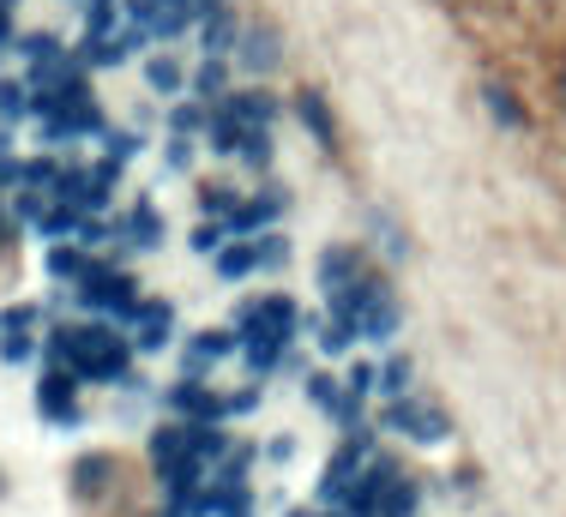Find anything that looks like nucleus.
<instances>
[{"instance_id": "1", "label": "nucleus", "mask_w": 566, "mask_h": 517, "mask_svg": "<svg viewBox=\"0 0 566 517\" xmlns=\"http://www.w3.org/2000/svg\"><path fill=\"white\" fill-rule=\"evenodd\" d=\"M73 494H79L85 517H133L139 512V463L97 451L73 470Z\"/></svg>"}, {"instance_id": "2", "label": "nucleus", "mask_w": 566, "mask_h": 517, "mask_svg": "<svg viewBox=\"0 0 566 517\" xmlns=\"http://www.w3.org/2000/svg\"><path fill=\"white\" fill-rule=\"evenodd\" d=\"M55 349H61V355H73L79 367L121 373V349L109 343V331H55Z\"/></svg>"}, {"instance_id": "3", "label": "nucleus", "mask_w": 566, "mask_h": 517, "mask_svg": "<svg viewBox=\"0 0 566 517\" xmlns=\"http://www.w3.org/2000/svg\"><path fill=\"white\" fill-rule=\"evenodd\" d=\"M85 301H97V307H115V314H133V295H127V277H115V271H102V277H91L85 271Z\"/></svg>"}, {"instance_id": "4", "label": "nucleus", "mask_w": 566, "mask_h": 517, "mask_svg": "<svg viewBox=\"0 0 566 517\" xmlns=\"http://www.w3.org/2000/svg\"><path fill=\"white\" fill-rule=\"evenodd\" d=\"M36 404H43V416H61V421H67V416H73V380H67V373H48L43 392H36Z\"/></svg>"}, {"instance_id": "5", "label": "nucleus", "mask_w": 566, "mask_h": 517, "mask_svg": "<svg viewBox=\"0 0 566 517\" xmlns=\"http://www.w3.org/2000/svg\"><path fill=\"white\" fill-rule=\"evenodd\" d=\"M145 349L170 343V307H145V338H139Z\"/></svg>"}, {"instance_id": "6", "label": "nucleus", "mask_w": 566, "mask_h": 517, "mask_svg": "<svg viewBox=\"0 0 566 517\" xmlns=\"http://www.w3.org/2000/svg\"><path fill=\"white\" fill-rule=\"evenodd\" d=\"M253 258H260L253 248H229L224 258H217V271H224V277H236V271H253Z\"/></svg>"}, {"instance_id": "7", "label": "nucleus", "mask_w": 566, "mask_h": 517, "mask_svg": "<svg viewBox=\"0 0 566 517\" xmlns=\"http://www.w3.org/2000/svg\"><path fill=\"white\" fill-rule=\"evenodd\" d=\"M151 85L175 90V85H182V67H175V61H151Z\"/></svg>"}, {"instance_id": "8", "label": "nucleus", "mask_w": 566, "mask_h": 517, "mask_svg": "<svg viewBox=\"0 0 566 517\" xmlns=\"http://www.w3.org/2000/svg\"><path fill=\"white\" fill-rule=\"evenodd\" d=\"M127 229H133V235H145V248H151V241H157V235H163V223H157V211H133V223H127Z\"/></svg>"}, {"instance_id": "9", "label": "nucleus", "mask_w": 566, "mask_h": 517, "mask_svg": "<svg viewBox=\"0 0 566 517\" xmlns=\"http://www.w3.org/2000/svg\"><path fill=\"white\" fill-rule=\"evenodd\" d=\"M404 380H410V367H404V361H392V367H385V392H404Z\"/></svg>"}]
</instances>
